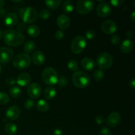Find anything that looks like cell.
I'll use <instances>...</instances> for the list:
<instances>
[{"instance_id": "obj_5", "label": "cell", "mask_w": 135, "mask_h": 135, "mask_svg": "<svg viewBox=\"0 0 135 135\" xmlns=\"http://www.w3.org/2000/svg\"><path fill=\"white\" fill-rule=\"evenodd\" d=\"M42 79L44 83L47 85H55L58 80L57 73L52 67H47L42 71Z\"/></svg>"}, {"instance_id": "obj_37", "label": "cell", "mask_w": 135, "mask_h": 135, "mask_svg": "<svg viewBox=\"0 0 135 135\" xmlns=\"http://www.w3.org/2000/svg\"><path fill=\"white\" fill-rule=\"evenodd\" d=\"M54 36H55V39L58 40H62L64 38L65 33L62 30H58L55 32Z\"/></svg>"}, {"instance_id": "obj_6", "label": "cell", "mask_w": 135, "mask_h": 135, "mask_svg": "<svg viewBox=\"0 0 135 135\" xmlns=\"http://www.w3.org/2000/svg\"><path fill=\"white\" fill-rule=\"evenodd\" d=\"M96 63L100 69H108L113 65V58L107 52L100 53L96 59Z\"/></svg>"}, {"instance_id": "obj_9", "label": "cell", "mask_w": 135, "mask_h": 135, "mask_svg": "<svg viewBox=\"0 0 135 135\" xmlns=\"http://www.w3.org/2000/svg\"><path fill=\"white\" fill-rule=\"evenodd\" d=\"M112 9L111 5L108 3L102 2L100 3L96 9V13L99 17L102 18H105L110 15Z\"/></svg>"}, {"instance_id": "obj_10", "label": "cell", "mask_w": 135, "mask_h": 135, "mask_svg": "<svg viewBox=\"0 0 135 135\" xmlns=\"http://www.w3.org/2000/svg\"><path fill=\"white\" fill-rule=\"evenodd\" d=\"M14 53L9 47H0V63H9L13 58Z\"/></svg>"}, {"instance_id": "obj_35", "label": "cell", "mask_w": 135, "mask_h": 135, "mask_svg": "<svg viewBox=\"0 0 135 135\" xmlns=\"http://www.w3.org/2000/svg\"><path fill=\"white\" fill-rule=\"evenodd\" d=\"M111 42L113 44V45H119L121 42V38L119 35L117 34H114L111 37Z\"/></svg>"}, {"instance_id": "obj_2", "label": "cell", "mask_w": 135, "mask_h": 135, "mask_svg": "<svg viewBox=\"0 0 135 135\" xmlns=\"http://www.w3.org/2000/svg\"><path fill=\"white\" fill-rule=\"evenodd\" d=\"M19 17L24 23L31 24L38 19V12L31 7H23L19 11Z\"/></svg>"}, {"instance_id": "obj_27", "label": "cell", "mask_w": 135, "mask_h": 135, "mask_svg": "<svg viewBox=\"0 0 135 135\" xmlns=\"http://www.w3.org/2000/svg\"><path fill=\"white\" fill-rule=\"evenodd\" d=\"M36 49V44L33 41H28L25 44L24 46V50L26 54H28L32 53Z\"/></svg>"}, {"instance_id": "obj_23", "label": "cell", "mask_w": 135, "mask_h": 135, "mask_svg": "<svg viewBox=\"0 0 135 135\" xmlns=\"http://www.w3.org/2000/svg\"><path fill=\"white\" fill-rule=\"evenodd\" d=\"M36 108L40 112H46L48 111L50 105L46 100L42 99V100H38L36 102Z\"/></svg>"}, {"instance_id": "obj_19", "label": "cell", "mask_w": 135, "mask_h": 135, "mask_svg": "<svg viewBox=\"0 0 135 135\" xmlns=\"http://www.w3.org/2000/svg\"><path fill=\"white\" fill-rule=\"evenodd\" d=\"M134 48V43L131 39H127L124 40L121 44V51L123 54H129L133 51Z\"/></svg>"}, {"instance_id": "obj_20", "label": "cell", "mask_w": 135, "mask_h": 135, "mask_svg": "<svg viewBox=\"0 0 135 135\" xmlns=\"http://www.w3.org/2000/svg\"><path fill=\"white\" fill-rule=\"evenodd\" d=\"M32 60L36 65H41L45 61V55L41 51H36L32 55Z\"/></svg>"}, {"instance_id": "obj_33", "label": "cell", "mask_w": 135, "mask_h": 135, "mask_svg": "<svg viewBox=\"0 0 135 135\" xmlns=\"http://www.w3.org/2000/svg\"><path fill=\"white\" fill-rule=\"evenodd\" d=\"M50 15H51V12L47 9H42L39 13L40 18L44 20L47 19L50 17Z\"/></svg>"}, {"instance_id": "obj_32", "label": "cell", "mask_w": 135, "mask_h": 135, "mask_svg": "<svg viewBox=\"0 0 135 135\" xmlns=\"http://www.w3.org/2000/svg\"><path fill=\"white\" fill-rule=\"evenodd\" d=\"M9 96L7 93L4 92H0V104L5 105L9 102Z\"/></svg>"}, {"instance_id": "obj_22", "label": "cell", "mask_w": 135, "mask_h": 135, "mask_svg": "<svg viewBox=\"0 0 135 135\" xmlns=\"http://www.w3.org/2000/svg\"><path fill=\"white\" fill-rule=\"evenodd\" d=\"M57 91L55 88L52 86L47 87L44 91V96L47 100H51L56 96Z\"/></svg>"}, {"instance_id": "obj_1", "label": "cell", "mask_w": 135, "mask_h": 135, "mask_svg": "<svg viewBox=\"0 0 135 135\" xmlns=\"http://www.w3.org/2000/svg\"><path fill=\"white\" fill-rule=\"evenodd\" d=\"M3 38L5 44L9 46H18L25 42V36L13 29L5 30L3 34Z\"/></svg>"}, {"instance_id": "obj_7", "label": "cell", "mask_w": 135, "mask_h": 135, "mask_svg": "<svg viewBox=\"0 0 135 135\" xmlns=\"http://www.w3.org/2000/svg\"><path fill=\"white\" fill-rule=\"evenodd\" d=\"M86 40L82 36H76L71 42V48L73 52L75 54H80L86 47Z\"/></svg>"}, {"instance_id": "obj_31", "label": "cell", "mask_w": 135, "mask_h": 135, "mask_svg": "<svg viewBox=\"0 0 135 135\" xmlns=\"http://www.w3.org/2000/svg\"><path fill=\"white\" fill-rule=\"evenodd\" d=\"M69 83V80L68 79L67 77H65V76H61L60 77L58 78V80H57V83L59 86L60 88H65L67 86Z\"/></svg>"}, {"instance_id": "obj_26", "label": "cell", "mask_w": 135, "mask_h": 135, "mask_svg": "<svg viewBox=\"0 0 135 135\" xmlns=\"http://www.w3.org/2000/svg\"><path fill=\"white\" fill-rule=\"evenodd\" d=\"M61 3V1L60 0H47L45 1V4L49 9L51 10H55L57 8L59 7Z\"/></svg>"}, {"instance_id": "obj_40", "label": "cell", "mask_w": 135, "mask_h": 135, "mask_svg": "<svg viewBox=\"0 0 135 135\" xmlns=\"http://www.w3.org/2000/svg\"><path fill=\"white\" fill-rule=\"evenodd\" d=\"M5 83H6L7 86H13V85L16 83V80L14 78L9 77L5 80Z\"/></svg>"}, {"instance_id": "obj_46", "label": "cell", "mask_w": 135, "mask_h": 135, "mask_svg": "<svg viewBox=\"0 0 135 135\" xmlns=\"http://www.w3.org/2000/svg\"><path fill=\"white\" fill-rule=\"evenodd\" d=\"M130 19L133 22H134V20H135V12H133V13H132V14L131 15Z\"/></svg>"}, {"instance_id": "obj_15", "label": "cell", "mask_w": 135, "mask_h": 135, "mask_svg": "<svg viewBox=\"0 0 135 135\" xmlns=\"http://www.w3.org/2000/svg\"><path fill=\"white\" fill-rule=\"evenodd\" d=\"M18 16L16 13H9L4 19V24L7 27L11 28L16 26L18 23Z\"/></svg>"}, {"instance_id": "obj_39", "label": "cell", "mask_w": 135, "mask_h": 135, "mask_svg": "<svg viewBox=\"0 0 135 135\" xmlns=\"http://www.w3.org/2000/svg\"><path fill=\"white\" fill-rule=\"evenodd\" d=\"M26 24L24 22H20L17 27V31L22 34V32L26 29Z\"/></svg>"}, {"instance_id": "obj_13", "label": "cell", "mask_w": 135, "mask_h": 135, "mask_svg": "<svg viewBox=\"0 0 135 135\" xmlns=\"http://www.w3.org/2000/svg\"><path fill=\"white\" fill-rule=\"evenodd\" d=\"M121 120V115L117 112H113L109 115L105 121L110 127H116L120 124Z\"/></svg>"}, {"instance_id": "obj_17", "label": "cell", "mask_w": 135, "mask_h": 135, "mask_svg": "<svg viewBox=\"0 0 135 135\" xmlns=\"http://www.w3.org/2000/svg\"><path fill=\"white\" fill-rule=\"evenodd\" d=\"M30 80L31 78L30 75L26 73H23L18 75L16 80V83H17L20 86H26L30 83Z\"/></svg>"}, {"instance_id": "obj_30", "label": "cell", "mask_w": 135, "mask_h": 135, "mask_svg": "<svg viewBox=\"0 0 135 135\" xmlns=\"http://www.w3.org/2000/svg\"><path fill=\"white\" fill-rule=\"evenodd\" d=\"M94 76V79L96 80V81H100L103 79L104 76V71H102V69H99L96 70L94 71L93 74Z\"/></svg>"}, {"instance_id": "obj_36", "label": "cell", "mask_w": 135, "mask_h": 135, "mask_svg": "<svg viewBox=\"0 0 135 135\" xmlns=\"http://www.w3.org/2000/svg\"><path fill=\"white\" fill-rule=\"evenodd\" d=\"M85 37L88 40H93L96 37V32L92 30H88L86 32Z\"/></svg>"}, {"instance_id": "obj_41", "label": "cell", "mask_w": 135, "mask_h": 135, "mask_svg": "<svg viewBox=\"0 0 135 135\" xmlns=\"http://www.w3.org/2000/svg\"><path fill=\"white\" fill-rule=\"evenodd\" d=\"M124 3L123 0H112L110 3L114 7H119Z\"/></svg>"}, {"instance_id": "obj_4", "label": "cell", "mask_w": 135, "mask_h": 135, "mask_svg": "<svg viewBox=\"0 0 135 135\" xmlns=\"http://www.w3.org/2000/svg\"><path fill=\"white\" fill-rule=\"evenodd\" d=\"M31 59L28 54L22 53L16 55L13 60V65L16 69L19 70L25 69L30 66Z\"/></svg>"}, {"instance_id": "obj_49", "label": "cell", "mask_w": 135, "mask_h": 135, "mask_svg": "<svg viewBox=\"0 0 135 135\" xmlns=\"http://www.w3.org/2000/svg\"><path fill=\"white\" fill-rule=\"evenodd\" d=\"M1 71H2V67H1V65H0V74H1Z\"/></svg>"}, {"instance_id": "obj_45", "label": "cell", "mask_w": 135, "mask_h": 135, "mask_svg": "<svg viewBox=\"0 0 135 135\" xmlns=\"http://www.w3.org/2000/svg\"><path fill=\"white\" fill-rule=\"evenodd\" d=\"M126 36H127V37H128V38H129V39H130V38H131L133 36V32H132L131 30H128L126 33Z\"/></svg>"}, {"instance_id": "obj_18", "label": "cell", "mask_w": 135, "mask_h": 135, "mask_svg": "<svg viewBox=\"0 0 135 135\" xmlns=\"http://www.w3.org/2000/svg\"><path fill=\"white\" fill-rule=\"evenodd\" d=\"M81 65L84 70L92 71L96 67V63L90 57H85L81 61Z\"/></svg>"}, {"instance_id": "obj_38", "label": "cell", "mask_w": 135, "mask_h": 135, "mask_svg": "<svg viewBox=\"0 0 135 135\" xmlns=\"http://www.w3.org/2000/svg\"><path fill=\"white\" fill-rule=\"evenodd\" d=\"M100 135H112V132L110 129L106 127H104L101 129L100 131Z\"/></svg>"}, {"instance_id": "obj_12", "label": "cell", "mask_w": 135, "mask_h": 135, "mask_svg": "<svg viewBox=\"0 0 135 135\" xmlns=\"http://www.w3.org/2000/svg\"><path fill=\"white\" fill-rule=\"evenodd\" d=\"M28 94L32 99H37L40 96L42 93V88L38 83H32L30 84L27 89Z\"/></svg>"}, {"instance_id": "obj_44", "label": "cell", "mask_w": 135, "mask_h": 135, "mask_svg": "<svg viewBox=\"0 0 135 135\" xmlns=\"http://www.w3.org/2000/svg\"><path fill=\"white\" fill-rule=\"evenodd\" d=\"M129 86H130L132 88H134L135 87V80L134 78H133V79L130 80V82H129Z\"/></svg>"}, {"instance_id": "obj_24", "label": "cell", "mask_w": 135, "mask_h": 135, "mask_svg": "<svg viewBox=\"0 0 135 135\" xmlns=\"http://www.w3.org/2000/svg\"><path fill=\"white\" fill-rule=\"evenodd\" d=\"M62 10L65 13H70L74 9V3L71 0H66L62 4Z\"/></svg>"}, {"instance_id": "obj_34", "label": "cell", "mask_w": 135, "mask_h": 135, "mask_svg": "<svg viewBox=\"0 0 135 135\" xmlns=\"http://www.w3.org/2000/svg\"><path fill=\"white\" fill-rule=\"evenodd\" d=\"M25 107L27 109H31L34 107V102L32 99H27L25 102Z\"/></svg>"}, {"instance_id": "obj_3", "label": "cell", "mask_w": 135, "mask_h": 135, "mask_svg": "<svg viewBox=\"0 0 135 135\" xmlns=\"http://www.w3.org/2000/svg\"><path fill=\"white\" fill-rule=\"evenodd\" d=\"M73 82L75 86L80 88L88 86L91 83L90 76L82 71H77L73 74L72 77Z\"/></svg>"}, {"instance_id": "obj_14", "label": "cell", "mask_w": 135, "mask_h": 135, "mask_svg": "<svg viewBox=\"0 0 135 135\" xmlns=\"http://www.w3.org/2000/svg\"><path fill=\"white\" fill-rule=\"evenodd\" d=\"M21 113V109L18 107L16 105H12L7 109L5 115H6L7 118L9 119V120L13 121V120H16L19 118Z\"/></svg>"}, {"instance_id": "obj_42", "label": "cell", "mask_w": 135, "mask_h": 135, "mask_svg": "<svg viewBox=\"0 0 135 135\" xmlns=\"http://www.w3.org/2000/svg\"><path fill=\"white\" fill-rule=\"evenodd\" d=\"M105 119L104 118V117H103L102 115H98L96 117V123L98 124V125H102L104 123H105Z\"/></svg>"}, {"instance_id": "obj_16", "label": "cell", "mask_w": 135, "mask_h": 135, "mask_svg": "<svg viewBox=\"0 0 135 135\" xmlns=\"http://www.w3.org/2000/svg\"><path fill=\"white\" fill-rule=\"evenodd\" d=\"M57 24L61 30L68 28L71 25V20L65 15H61L57 18Z\"/></svg>"}, {"instance_id": "obj_21", "label": "cell", "mask_w": 135, "mask_h": 135, "mask_svg": "<svg viewBox=\"0 0 135 135\" xmlns=\"http://www.w3.org/2000/svg\"><path fill=\"white\" fill-rule=\"evenodd\" d=\"M26 32L32 38H36L40 34V29L37 25H31L27 27Z\"/></svg>"}, {"instance_id": "obj_47", "label": "cell", "mask_w": 135, "mask_h": 135, "mask_svg": "<svg viewBox=\"0 0 135 135\" xmlns=\"http://www.w3.org/2000/svg\"><path fill=\"white\" fill-rule=\"evenodd\" d=\"M4 4H5V1H3V0H0V9H2Z\"/></svg>"}, {"instance_id": "obj_25", "label": "cell", "mask_w": 135, "mask_h": 135, "mask_svg": "<svg viewBox=\"0 0 135 135\" xmlns=\"http://www.w3.org/2000/svg\"><path fill=\"white\" fill-rule=\"evenodd\" d=\"M5 131L8 134L15 135L18 131V128L15 124L13 123H9L5 125Z\"/></svg>"}, {"instance_id": "obj_8", "label": "cell", "mask_w": 135, "mask_h": 135, "mask_svg": "<svg viewBox=\"0 0 135 135\" xmlns=\"http://www.w3.org/2000/svg\"><path fill=\"white\" fill-rule=\"evenodd\" d=\"M94 7V2L87 0H79L76 5V11L81 15H86L90 13Z\"/></svg>"}, {"instance_id": "obj_48", "label": "cell", "mask_w": 135, "mask_h": 135, "mask_svg": "<svg viewBox=\"0 0 135 135\" xmlns=\"http://www.w3.org/2000/svg\"><path fill=\"white\" fill-rule=\"evenodd\" d=\"M3 35V31L1 30H0V40H1V38H2Z\"/></svg>"}, {"instance_id": "obj_11", "label": "cell", "mask_w": 135, "mask_h": 135, "mask_svg": "<svg viewBox=\"0 0 135 135\" xmlns=\"http://www.w3.org/2000/svg\"><path fill=\"white\" fill-rule=\"evenodd\" d=\"M101 28L102 31L107 34H113L117 31V26L114 21L108 20L102 23Z\"/></svg>"}, {"instance_id": "obj_29", "label": "cell", "mask_w": 135, "mask_h": 135, "mask_svg": "<svg viewBox=\"0 0 135 135\" xmlns=\"http://www.w3.org/2000/svg\"><path fill=\"white\" fill-rule=\"evenodd\" d=\"M67 67L69 69L73 72H76L79 69V64L78 62L75 60H70L67 63Z\"/></svg>"}, {"instance_id": "obj_43", "label": "cell", "mask_w": 135, "mask_h": 135, "mask_svg": "<svg viewBox=\"0 0 135 135\" xmlns=\"http://www.w3.org/2000/svg\"><path fill=\"white\" fill-rule=\"evenodd\" d=\"M54 135H63V133H62V131L59 129H56L54 130V133H53Z\"/></svg>"}, {"instance_id": "obj_28", "label": "cell", "mask_w": 135, "mask_h": 135, "mask_svg": "<svg viewBox=\"0 0 135 135\" xmlns=\"http://www.w3.org/2000/svg\"><path fill=\"white\" fill-rule=\"evenodd\" d=\"M9 94L13 98H19L21 96V94H22V91H21V88L19 87L13 86L9 90Z\"/></svg>"}]
</instances>
